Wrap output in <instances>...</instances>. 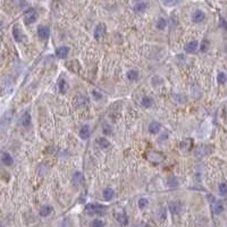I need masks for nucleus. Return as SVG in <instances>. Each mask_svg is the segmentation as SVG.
Returning <instances> with one entry per match:
<instances>
[{
	"instance_id": "obj_17",
	"label": "nucleus",
	"mask_w": 227,
	"mask_h": 227,
	"mask_svg": "<svg viewBox=\"0 0 227 227\" xmlns=\"http://www.w3.org/2000/svg\"><path fill=\"white\" fill-rule=\"evenodd\" d=\"M212 209H213V212L216 213V215H219V213H221L224 210V205L221 202H215L213 203V205H212Z\"/></svg>"
},
{
	"instance_id": "obj_20",
	"label": "nucleus",
	"mask_w": 227,
	"mask_h": 227,
	"mask_svg": "<svg viewBox=\"0 0 227 227\" xmlns=\"http://www.w3.org/2000/svg\"><path fill=\"white\" fill-rule=\"evenodd\" d=\"M104 198L106 199V200H112V198H114V191L112 190V189H106V190L104 191Z\"/></svg>"
},
{
	"instance_id": "obj_21",
	"label": "nucleus",
	"mask_w": 227,
	"mask_h": 227,
	"mask_svg": "<svg viewBox=\"0 0 227 227\" xmlns=\"http://www.w3.org/2000/svg\"><path fill=\"white\" fill-rule=\"evenodd\" d=\"M58 88H59V91L61 93H65L67 91V83L65 80H60L59 82H58Z\"/></svg>"
},
{
	"instance_id": "obj_4",
	"label": "nucleus",
	"mask_w": 227,
	"mask_h": 227,
	"mask_svg": "<svg viewBox=\"0 0 227 227\" xmlns=\"http://www.w3.org/2000/svg\"><path fill=\"white\" fill-rule=\"evenodd\" d=\"M205 18V15L202 10H195L193 13V15H192V19H193L194 23H201Z\"/></svg>"
},
{
	"instance_id": "obj_2",
	"label": "nucleus",
	"mask_w": 227,
	"mask_h": 227,
	"mask_svg": "<svg viewBox=\"0 0 227 227\" xmlns=\"http://www.w3.org/2000/svg\"><path fill=\"white\" fill-rule=\"evenodd\" d=\"M37 11L31 8V9H29L25 13V23L26 24H32V23H34L37 21Z\"/></svg>"
},
{
	"instance_id": "obj_29",
	"label": "nucleus",
	"mask_w": 227,
	"mask_h": 227,
	"mask_svg": "<svg viewBox=\"0 0 227 227\" xmlns=\"http://www.w3.org/2000/svg\"><path fill=\"white\" fill-rule=\"evenodd\" d=\"M92 94H93V97L96 98L97 100H99V99H100V98L102 97V96H101L100 93H98L97 91H94V90H93V91H92Z\"/></svg>"
},
{
	"instance_id": "obj_22",
	"label": "nucleus",
	"mask_w": 227,
	"mask_h": 227,
	"mask_svg": "<svg viewBox=\"0 0 227 227\" xmlns=\"http://www.w3.org/2000/svg\"><path fill=\"white\" fill-rule=\"evenodd\" d=\"M98 144L100 145L101 148H108L109 145H110V143H109V141H107V139L104 138H100L97 140Z\"/></svg>"
},
{
	"instance_id": "obj_27",
	"label": "nucleus",
	"mask_w": 227,
	"mask_h": 227,
	"mask_svg": "<svg viewBox=\"0 0 227 227\" xmlns=\"http://www.w3.org/2000/svg\"><path fill=\"white\" fill-rule=\"evenodd\" d=\"M91 227H104V224L100 219H94L91 223Z\"/></svg>"
},
{
	"instance_id": "obj_28",
	"label": "nucleus",
	"mask_w": 227,
	"mask_h": 227,
	"mask_svg": "<svg viewBox=\"0 0 227 227\" xmlns=\"http://www.w3.org/2000/svg\"><path fill=\"white\" fill-rule=\"evenodd\" d=\"M148 203H149V201H148L147 199H140V200H139V208L144 209L145 207L148 205Z\"/></svg>"
},
{
	"instance_id": "obj_19",
	"label": "nucleus",
	"mask_w": 227,
	"mask_h": 227,
	"mask_svg": "<svg viewBox=\"0 0 227 227\" xmlns=\"http://www.w3.org/2000/svg\"><path fill=\"white\" fill-rule=\"evenodd\" d=\"M142 106H143L144 108H150V107L152 106V99L149 97H144L142 99Z\"/></svg>"
},
{
	"instance_id": "obj_3",
	"label": "nucleus",
	"mask_w": 227,
	"mask_h": 227,
	"mask_svg": "<svg viewBox=\"0 0 227 227\" xmlns=\"http://www.w3.org/2000/svg\"><path fill=\"white\" fill-rule=\"evenodd\" d=\"M37 35L41 37V39H48L49 35H50V30L47 26H39L37 27Z\"/></svg>"
},
{
	"instance_id": "obj_25",
	"label": "nucleus",
	"mask_w": 227,
	"mask_h": 227,
	"mask_svg": "<svg viewBox=\"0 0 227 227\" xmlns=\"http://www.w3.org/2000/svg\"><path fill=\"white\" fill-rule=\"evenodd\" d=\"M219 194L220 195H223V197H225V195H227V183H221V184H219Z\"/></svg>"
},
{
	"instance_id": "obj_15",
	"label": "nucleus",
	"mask_w": 227,
	"mask_h": 227,
	"mask_svg": "<svg viewBox=\"0 0 227 227\" xmlns=\"http://www.w3.org/2000/svg\"><path fill=\"white\" fill-rule=\"evenodd\" d=\"M52 211V207L50 205H45V207H42L40 209V216L42 217H48Z\"/></svg>"
},
{
	"instance_id": "obj_16",
	"label": "nucleus",
	"mask_w": 227,
	"mask_h": 227,
	"mask_svg": "<svg viewBox=\"0 0 227 227\" xmlns=\"http://www.w3.org/2000/svg\"><path fill=\"white\" fill-rule=\"evenodd\" d=\"M147 2H143V1H140V2H138V4L134 5V7H133V9H134V11H136V13H141V11H143L144 9H147Z\"/></svg>"
},
{
	"instance_id": "obj_18",
	"label": "nucleus",
	"mask_w": 227,
	"mask_h": 227,
	"mask_svg": "<svg viewBox=\"0 0 227 227\" xmlns=\"http://www.w3.org/2000/svg\"><path fill=\"white\" fill-rule=\"evenodd\" d=\"M116 219L120 225H126L127 224V217L125 213H117L116 215Z\"/></svg>"
},
{
	"instance_id": "obj_13",
	"label": "nucleus",
	"mask_w": 227,
	"mask_h": 227,
	"mask_svg": "<svg viewBox=\"0 0 227 227\" xmlns=\"http://www.w3.org/2000/svg\"><path fill=\"white\" fill-rule=\"evenodd\" d=\"M197 48H198V42L197 41H191V42H189V43H187V45L184 47L185 51L186 52H190V53H191V52L195 51V50H197Z\"/></svg>"
},
{
	"instance_id": "obj_8",
	"label": "nucleus",
	"mask_w": 227,
	"mask_h": 227,
	"mask_svg": "<svg viewBox=\"0 0 227 227\" xmlns=\"http://www.w3.org/2000/svg\"><path fill=\"white\" fill-rule=\"evenodd\" d=\"M160 128H161V125H160V123H158V122H152V123L149 125V132L151 134H157L160 131Z\"/></svg>"
},
{
	"instance_id": "obj_26",
	"label": "nucleus",
	"mask_w": 227,
	"mask_h": 227,
	"mask_svg": "<svg viewBox=\"0 0 227 227\" xmlns=\"http://www.w3.org/2000/svg\"><path fill=\"white\" fill-rule=\"evenodd\" d=\"M217 80H218V82L220 83V84H224V83L227 81V76L225 73H219L218 74V76H217Z\"/></svg>"
},
{
	"instance_id": "obj_5",
	"label": "nucleus",
	"mask_w": 227,
	"mask_h": 227,
	"mask_svg": "<svg viewBox=\"0 0 227 227\" xmlns=\"http://www.w3.org/2000/svg\"><path fill=\"white\" fill-rule=\"evenodd\" d=\"M68 52H69V48L66 45H63V47L56 49V55L58 58H65L68 55Z\"/></svg>"
},
{
	"instance_id": "obj_30",
	"label": "nucleus",
	"mask_w": 227,
	"mask_h": 227,
	"mask_svg": "<svg viewBox=\"0 0 227 227\" xmlns=\"http://www.w3.org/2000/svg\"><path fill=\"white\" fill-rule=\"evenodd\" d=\"M207 48H208V43H207V42H203V45H201V51H205Z\"/></svg>"
},
{
	"instance_id": "obj_1",
	"label": "nucleus",
	"mask_w": 227,
	"mask_h": 227,
	"mask_svg": "<svg viewBox=\"0 0 227 227\" xmlns=\"http://www.w3.org/2000/svg\"><path fill=\"white\" fill-rule=\"evenodd\" d=\"M86 211L89 212L90 215H102L106 212V207L101 205L90 203V205H86Z\"/></svg>"
},
{
	"instance_id": "obj_24",
	"label": "nucleus",
	"mask_w": 227,
	"mask_h": 227,
	"mask_svg": "<svg viewBox=\"0 0 227 227\" xmlns=\"http://www.w3.org/2000/svg\"><path fill=\"white\" fill-rule=\"evenodd\" d=\"M127 77H128V80H130V81H135V80L139 77V73L135 71V69H132V71L128 72Z\"/></svg>"
},
{
	"instance_id": "obj_23",
	"label": "nucleus",
	"mask_w": 227,
	"mask_h": 227,
	"mask_svg": "<svg viewBox=\"0 0 227 227\" xmlns=\"http://www.w3.org/2000/svg\"><path fill=\"white\" fill-rule=\"evenodd\" d=\"M166 24H167V22H166V19L165 18H159L158 21H157V29L158 30H164L165 27H166Z\"/></svg>"
},
{
	"instance_id": "obj_10",
	"label": "nucleus",
	"mask_w": 227,
	"mask_h": 227,
	"mask_svg": "<svg viewBox=\"0 0 227 227\" xmlns=\"http://www.w3.org/2000/svg\"><path fill=\"white\" fill-rule=\"evenodd\" d=\"M21 124H22L23 126H30V124H31V115H30V112H24V115L22 116V118H21Z\"/></svg>"
},
{
	"instance_id": "obj_6",
	"label": "nucleus",
	"mask_w": 227,
	"mask_h": 227,
	"mask_svg": "<svg viewBox=\"0 0 227 227\" xmlns=\"http://www.w3.org/2000/svg\"><path fill=\"white\" fill-rule=\"evenodd\" d=\"M13 35H14V39L17 42H21L23 40V33L18 26H14V29H13Z\"/></svg>"
},
{
	"instance_id": "obj_14",
	"label": "nucleus",
	"mask_w": 227,
	"mask_h": 227,
	"mask_svg": "<svg viewBox=\"0 0 227 227\" xmlns=\"http://www.w3.org/2000/svg\"><path fill=\"white\" fill-rule=\"evenodd\" d=\"M192 148V140H190V139H186V140H184L183 142H181V149L183 150V151H189V150Z\"/></svg>"
},
{
	"instance_id": "obj_11",
	"label": "nucleus",
	"mask_w": 227,
	"mask_h": 227,
	"mask_svg": "<svg viewBox=\"0 0 227 227\" xmlns=\"http://www.w3.org/2000/svg\"><path fill=\"white\" fill-rule=\"evenodd\" d=\"M104 33V24H99V25L96 27V30H94V37L96 39H100Z\"/></svg>"
},
{
	"instance_id": "obj_7",
	"label": "nucleus",
	"mask_w": 227,
	"mask_h": 227,
	"mask_svg": "<svg viewBox=\"0 0 227 227\" xmlns=\"http://www.w3.org/2000/svg\"><path fill=\"white\" fill-rule=\"evenodd\" d=\"M1 161H2V164L7 165V166H10V165H13V162H14V159H13V157H11L9 153L5 152V153H2V156H1Z\"/></svg>"
},
{
	"instance_id": "obj_9",
	"label": "nucleus",
	"mask_w": 227,
	"mask_h": 227,
	"mask_svg": "<svg viewBox=\"0 0 227 227\" xmlns=\"http://www.w3.org/2000/svg\"><path fill=\"white\" fill-rule=\"evenodd\" d=\"M169 209H170V211L173 212V213H178L179 210L182 209V205H181V202H178V201L170 202V203H169Z\"/></svg>"
},
{
	"instance_id": "obj_31",
	"label": "nucleus",
	"mask_w": 227,
	"mask_h": 227,
	"mask_svg": "<svg viewBox=\"0 0 227 227\" xmlns=\"http://www.w3.org/2000/svg\"><path fill=\"white\" fill-rule=\"evenodd\" d=\"M0 27H1V23H0Z\"/></svg>"
},
{
	"instance_id": "obj_12",
	"label": "nucleus",
	"mask_w": 227,
	"mask_h": 227,
	"mask_svg": "<svg viewBox=\"0 0 227 227\" xmlns=\"http://www.w3.org/2000/svg\"><path fill=\"white\" fill-rule=\"evenodd\" d=\"M80 136H81V139H83V140H86V139H89L90 136V128L88 125H84V126L80 130Z\"/></svg>"
}]
</instances>
